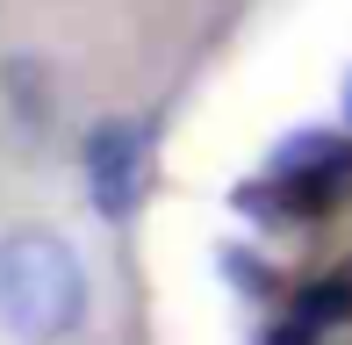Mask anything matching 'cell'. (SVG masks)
<instances>
[{
    "mask_svg": "<svg viewBox=\"0 0 352 345\" xmlns=\"http://www.w3.org/2000/svg\"><path fill=\"white\" fill-rule=\"evenodd\" d=\"M352 317V274H316L309 288L295 295V324L302 331H324V324H345Z\"/></svg>",
    "mask_w": 352,
    "mask_h": 345,
    "instance_id": "277c9868",
    "label": "cell"
},
{
    "mask_svg": "<svg viewBox=\"0 0 352 345\" xmlns=\"http://www.w3.org/2000/svg\"><path fill=\"white\" fill-rule=\"evenodd\" d=\"M345 194H352V144L345 137L309 130V137H295V144L274 151V201L280 209L324 216V209H338Z\"/></svg>",
    "mask_w": 352,
    "mask_h": 345,
    "instance_id": "7a4b0ae2",
    "label": "cell"
},
{
    "mask_svg": "<svg viewBox=\"0 0 352 345\" xmlns=\"http://www.w3.org/2000/svg\"><path fill=\"white\" fill-rule=\"evenodd\" d=\"M0 324L22 345H58L87 324V266L72 238L22 223L0 238Z\"/></svg>",
    "mask_w": 352,
    "mask_h": 345,
    "instance_id": "6da1fadb",
    "label": "cell"
},
{
    "mask_svg": "<svg viewBox=\"0 0 352 345\" xmlns=\"http://www.w3.org/2000/svg\"><path fill=\"white\" fill-rule=\"evenodd\" d=\"M144 166H151V130L144 122H101L87 137V194L101 216H130L144 201Z\"/></svg>",
    "mask_w": 352,
    "mask_h": 345,
    "instance_id": "3957f363",
    "label": "cell"
},
{
    "mask_svg": "<svg viewBox=\"0 0 352 345\" xmlns=\"http://www.w3.org/2000/svg\"><path fill=\"white\" fill-rule=\"evenodd\" d=\"M345 122H352V80H345Z\"/></svg>",
    "mask_w": 352,
    "mask_h": 345,
    "instance_id": "5b68a950",
    "label": "cell"
}]
</instances>
